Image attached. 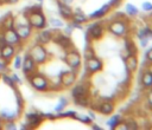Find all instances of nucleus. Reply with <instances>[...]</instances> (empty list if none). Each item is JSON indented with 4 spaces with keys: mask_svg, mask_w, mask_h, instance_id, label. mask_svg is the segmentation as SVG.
I'll return each mask as SVG.
<instances>
[{
    "mask_svg": "<svg viewBox=\"0 0 152 130\" xmlns=\"http://www.w3.org/2000/svg\"><path fill=\"white\" fill-rule=\"evenodd\" d=\"M24 18L26 19L27 24L32 27V30H38L39 31V30L46 28V25H48L46 17H45V14L42 9L32 11V12L27 13Z\"/></svg>",
    "mask_w": 152,
    "mask_h": 130,
    "instance_id": "nucleus-1",
    "label": "nucleus"
},
{
    "mask_svg": "<svg viewBox=\"0 0 152 130\" xmlns=\"http://www.w3.org/2000/svg\"><path fill=\"white\" fill-rule=\"evenodd\" d=\"M26 79H27L28 84L34 90H37L39 92H45V91H48L50 89V80L44 74H42V73L37 72V71L31 73V74H28L26 77Z\"/></svg>",
    "mask_w": 152,
    "mask_h": 130,
    "instance_id": "nucleus-2",
    "label": "nucleus"
},
{
    "mask_svg": "<svg viewBox=\"0 0 152 130\" xmlns=\"http://www.w3.org/2000/svg\"><path fill=\"white\" fill-rule=\"evenodd\" d=\"M27 53L30 54V57L34 60V63L37 65H42V64L46 63V60L49 59V53H48L46 48L44 47V45L38 44V43L30 46Z\"/></svg>",
    "mask_w": 152,
    "mask_h": 130,
    "instance_id": "nucleus-3",
    "label": "nucleus"
},
{
    "mask_svg": "<svg viewBox=\"0 0 152 130\" xmlns=\"http://www.w3.org/2000/svg\"><path fill=\"white\" fill-rule=\"evenodd\" d=\"M108 30H109V32L113 33L114 35L125 37V35L127 34L128 26H127V22H125L124 20L116 19V20L112 21V22L108 25Z\"/></svg>",
    "mask_w": 152,
    "mask_h": 130,
    "instance_id": "nucleus-4",
    "label": "nucleus"
},
{
    "mask_svg": "<svg viewBox=\"0 0 152 130\" xmlns=\"http://www.w3.org/2000/svg\"><path fill=\"white\" fill-rule=\"evenodd\" d=\"M14 30L17 31L18 35L20 37V39L23 41H26L30 39V37L32 35V27L26 22H21L17 19L15 17V25H14Z\"/></svg>",
    "mask_w": 152,
    "mask_h": 130,
    "instance_id": "nucleus-5",
    "label": "nucleus"
},
{
    "mask_svg": "<svg viewBox=\"0 0 152 130\" xmlns=\"http://www.w3.org/2000/svg\"><path fill=\"white\" fill-rule=\"evenodd\" d=\"M1 32H2V35H4V39H5L6 44L15 46L17 48L23 46V40L20 39V37L18 35V33L14 28L5 30V31H1Z\"/></svg>",
    "mask_w": 152,
    "mask_h": 130,
    "instance_id": "nucleus-6",
    "label": "nucleus"
},
{
    "mask_svg": "<svg viewBox=\"0 0 152 130\" xmlns=\"http://www.w3.org/2000/svg\"><path fill=\"white\" fill-rule=\"evenodd\" d=\"M37 64L34 63V60L30 57V54L26 52L25 53V56L23 57V61H21V67H20V70H21V72H23V74L25 76V77H27L28 74H31V73H33V72H36L37 71Z\"/></svg>",
    "mask_w": 152,
    "mask_h": 130,
    "instance_id": "nucleus-7",
    "label": "nucleus"
},
{
    "mask_svg": "<svg viewBox=\"0 0 152 130\" xmlns=\"http://www.w3.org/2000/svg\"><path fill=\"white\" fill-rule=\"evenodd\" d=\"M24 117H25V122H26V124L28 125V129H30V128H37V126L44 121L43 113L38 112L37 110L25 112Z\"/></svg>",
    "mask_w": 152,
    "mask_h": 130,
    "instance_id": "nucleus-8",
    "label": "nucleus"
},
{
    "mask_svg": "<svg viewBox=\"0 0 152 130\" xmlns=\"http://www.w3.org/2000/svg\"><path fill=\"white\" fill-rule=\"evenodd\" d=\"M52 41L56 43L57 45H59L62 48H64V50H66V51L72 48V41L70 40L69 35H66V34H64V33L55 32V31H53Z\"/></svg>",
    "mask_w": 152,
    "mask_h": 130,
    "instance_id": "nucleus-9",
    "label": "nucleus"
},
{
    "mask_svg": "<svg viewBox=\"0 0 152 130\" xmlns=\"http://www.w3.org/2000/svg\"><path fill=\"white\" fill-rule=\"evenodd\" d=\"M64 60H65V63L68 64V66H70L72 70L78 69L80 65H81V56H80V53H78L76 50H74V48L66 51L65 57H64Z\"/></svg>",
    "mask_w": 152,
    "mask_h": 130,
    "instance_id": "nucleus-10",
    "label": "nucleus"
},
{
    "mask_svg": "<svg viewBox=\"0 0 152 130\" xmlns=\"http://www.w3.org/2000/svg\"><path fill=\"white\" fill-rule=\"evenodd\" d=\"M21 116V113L17 110V109H10V108H4L0 109V118L6 122V121H17L19 117Z\"/></svg>",
    "mask_w": 152,
    "mask_h": 130,
    "instance_id": "nucleus-11",
    "label": "nucleus"
},
{
    "mask_svg": "<svg viewBox=\"0 0 152 130\" xmlns=\"http://www.w3.org/2000/svg\"><path fill=\"white\" fill-rule=\"evenodd\" d=\"M14 25H15V17L11 12H7L5 15L0 18V31L14 28Z\"/></svg>",
    "mask_w": 152,
    "mask_h": 130,
    "instance_id": "nucleus-12",
    "label": "nucleus"
},
{
    "mask_svg": "<svg viewBox=\"0 0 152 130\" xmlns=\"http://www.w3.org/2000/svg\"><path fill=\"white\" fill-rule=\"evenodd\" d=\"M17 53V47L15 46H12V45H4L1 48H0V59L7 61V63H11L12 58L14 57V54Z\"/></svg>",
    "mask_w": 152,
    "mask_h": 130,
    "instance_id": "nucleus-13",
    "label": "nucleus"
},
{
    "mask_svg": "<svg viewBox=\"0 0 152 130\" xmlns=\"http://www.w3.org/2000/svg\"><path fill=\"white\" fill-rule=\"evenodd\" d=\"M52 34H53V31L51 30H46V28L39 30V32L36 34V43L46 45L50 41H52Z\"/></svg>",
    "mask_w": 152,
    "mask_h": 130,
    "instance_id": "nucleus-14",
    "label": "nucleus"
},
{
    "mask_svg": "<svg viewBox=\"0 0 152 130\" xmlns=\"http://www.w3.org/2000/svg\"><path fill=\"white\" fill-rule=\"evenodd\" d=\"M76 82V74L74 71H64L62 72L61 77H59V83L62 86L64 87H69L71 85H74V83Z\"/></svg>",
    "mask_w": 152,
    "mask_h": 130,
    "instance_id": "nucleus-15",
    "label": "nucleus"
},
{
    "mask_svg": "<svg viewBox=\"0 0 152 130\" xmlns=\"http://www.w3.org/2000/svg\"><path fill=\"white\" fill-rule=\"evenodd\" d=\"M88 92H89V83L80 82L72 87L71 95H72V97H78V96H87Z\"/></svg>",
    "mask_w": 152,
    "mask_h": 130,
    "instance_id": "nucleus-16",
    "label": "nucleus"
},
{
    "mask_svg": "<svg viewBox=\"0 0 152 130\" xmlns=\"http://www.w3.org/2000/svg\"><path fill=\"white\" fill-rule=\"evenodd\" d=\"M86 69L91 73L97 72V71H100L102 69V61L96 57L88 58L87 59V64H86Z\"/></svg>",
    "mask_w": 152,
    "mask_h": 130,
    "instance_id": "nucleus-17",
    "label": "nucleus"
},
{
    "mask_svg": "<svg viewBox=\"0 0 152 130\" xmlns=\"http://www.w3.org/2000/svg\"><path fill=\"white\" fill-rule=\"evenodd\" d=\"M102 34H103V28H102L101 24L94 22L88 27V35L91 39H99L102 37Z\"/></svg>",
    "mask_w": 152,
    "mask_h": 130,
    "instance_id": "nucleus-18",
    "label": "nucleus"
},
{
    "mask_svg": "<svg viewBox=\"0 0 152 130\" xmlns=\"http://www.w3.org/2000/svg\"><path fill=\"white\" fill-rule=\"evenodd\" d=\"M57 7H58V12H59V15L61 17H63L64 19H71L72 18L74 11L71 9V7L69 5L63 4L59 0H57Z\"/></svg>",
    "mask_w": 152,
    "mask_h": 130,
    "instance_id": "nucleus-19",
    "label": "nucleus"
},
{
    "mask_svg": "<svg viewBox=\"0 0 152 130\" xmlns=\"http://www.w3.org/2000/svg\"><path fill=\"white\" fill-rule=\"evenodd\" d=\"M125 65L128 70V72H134L138 67V59L135 54H128L125 59Z\"/></svg>",
    "mask_w": 152,
    "mask_h": 130,
    "instance_id": "nucleus-20",
    "label": "nucleus"
},
{
    "mask_svg": "<svg viewBox=\"0 0 152 130\" xmlns=\"http://www.w3.org/2000/svg\"><path fill=\"white\" fill-rule=\"evenodd\" d=\"M97 110L102 115H109V113H112L114 111V104L112 102H109V100H103L97 106Z\"/></svg>",
    "mask_w": 152,
    "mask_h": 130,
    "instance_id": "nucleus-21",
    "label": "nucleus"
},
{
    "mask_svg": "<svg viewBox=\"0 0 152 130\" xmlns=\"http://www.w3.org/2000/svg\"><path fill=\"white\" fill-rule=\"evenodd\" d=\"M13 91H14V97H15V109H17L20 113H23V110H24V106H25L24 98H23L20 91L18 90V87L13 89Z\"/></svg>",
    "mask_w": 152,
    "mask_h": 130,
    "instance_id": "nucleus-22",
    "label": "nucleus"
},
{
    "mask_svg": "<svg viewBox=\"0 0 152 130\" xmlns=\"http://www.w3.org/2000/svg\"><path fill=\"white\" fill-rule=\"evenodd\" d=\"M109 9H110V6H109V4H107V5H103L100 9H97V11H95L94 13H91L90 14V18L91 19H99V18H102L106 13H108L109 12Z\"/></svg>",
    "mask_w": 152,
    "mask_h": 130,
    "instance_id": "nucleus-23",
    "label": "nucleus"
},
{
    "mask_svg": "<svg viewBox=\"0 0 152 130\" xmlns=\"http://www.w3.org/2000/svg\"><path fill=\"white\" fill-rule=\"evenodd\" d=\"M72 21L76 22V24H82V22H86L88 20V17L81 11V9H77L76 12L72 13Z\"/></svg>",
    "mask_w": 152,
    "mask_h": 130,
    "instance_id": "nucleus-24",
    "label": "nucleus"
},
{
    "mask_svg": "<svg viewBox=\"0 0 152 130\" xmlns=\"http://www.w3.org/2000/svg\"><path fill=\"white\" fill-rule=\"evenodd\" d=\"M0 79L2 80V83L6 85V86H8L10 89H15V87H18V85L12 80V78H11V76L8 74V73H6V72H4V73H1V77H0Z\"/></svg>",
    "mask_w": 152,
    "mask_h": 130,
    "instance_id": "nucleus-25",
    "label": "nucleus"
},
{
    "mask_svg": "<svg viewBox=\"0 0 152 130\" xmlns=\"http://www.w3.org/2000/svg\"><path fill=\"white\" fill-rule=\"evenodd\" d=\"M141 84L145 87H152V71H146L142 73L141 79H140Z\"/></svg>",
    "mask_w": 152,
    "mask_h": 130,
    "instance_id": "nucleus-26",
    "label": "nucleus"
},
{
    "mask_svg": "<svg viewBox=\"0 0 152 130\" xmlns=\"http://www.w3.org/2000/svg\"><path fill=\"white\" fill-rule=\"evenodd\" d=\"M21 61H23V57H21L19 53H15L10 64H12V67H13L14 70H20V67H21Z\"/></svg>",
    "mask_w": 152,
    "mask_h": 130,
    "instance_id": "nucleus-27",
    "label": "nucleus"
},
{
    "mask_svg": "<svg viewBox=\"0 0 152 130\" xmlns=\"http://www.w3.org/2000/svg\"><path fill=\"white\" fill-rule=\"evenodd\" d=\"M74 102L76 105H80V106H88L89 105V97L88 95L87 96H78V97H74Z\"/></svg>",
    "mask_w": 152,
    "mask_h": 130,
    "instance_id": "nucleus-28",
    "label": "nucleus"
},
{
    "mask_svg": "<svg viewBox=\"0 0 152 130\" xmlns=\"http://www.w3.org/2000/svg\"><path fill=\"white\" fill-rule=\"evenodd\" d=\"M125 48H126V51H127L128 54H135L137 53V47H135L134 43L129 38H127L125 40Z\"/></svg>",
    "mask_w": 152,
    "mask_h": 130,
    "instance_id": "nucleus-29",
    "label": "nucleus"
},
{
    "mask_svg": "<svg viewBox=\"0 0 152 130\" xmlns=\"http://www.w3.org/2000/svg\"><path fill=\"white\" fill-rule=\"evenodd\" d=\"M66 105H68V99L64 98V97H62V98L59 99L58 104L55 106V111H56V112H61V111H63V109H64Z\"/></svg>",
    "mask_w": 152,
    "mask_h": 130,
    "instance_id": "nucleus-30",
    "label": "nucleus"
},
{
    "mask_svg": "<svg viewBox=\"0 0 152 130\" xmlns=\"http://www.w3.org/2000/svg\"><path fill=\"white\" fill-rule=\"evenodd\" d=\"M49 25L53 28H61V27H63V21L59 20V19H56V18H50L49 19Z\"/></svg>",
    "mask_w": 152,
    "mask_h": 130,
    "instance_id": "nucleus-31",
    "label": "nucleus"
},
{
    "mask_svg": "<svg viewBox=\"0 0 152 130\" xmlns=\"http://www.w3.org/2000/svg\"><path fill=\"white\" fill-rule=\"evenodd\" d=\"M125 9H126L127 14H129V15H137L138 14V8L134 5H132V4H127Z\"/></svg>",
    "mask_w": 152,
    "mask_h": 130,
    "instance_id": "nucleus-32",
    "label": "nucleus"
},
{
    "mask_svg": "<svg viewBox=\"0 0 152 130\" xmlns=\"http://www.w3.org/2000/svg\"><path fill=\"white\" fill-rule=\"evenodd\" d=\"M17 128H18V125H17L15 121H6V122H4V126H2V129L15 130Z\"/></svg>",
    "mask_w": 152,
    "mask_h": 130,
    "instance_id": "nucleus-33",
    "label": "nucleus"
},
{
    "mask_svg": "<svg viewBox=\"0 0 152 130\" xmlns=\"http://www.w3.org/2000/svg\"><path fill=\"white\" fill-rule=\"evenodd\" d=\"M119 122H120V116H119V115H115V116H113V117L107 122V124H108V126H109V128L114 129V128H115V125H116Z\"/></svg>",
    "mask_w": 152,
    "mask_h": 130,
    "instance_id": "nucleus-34",
    "label": "nucleus"
},
{
    "mask_svg": "<svg viewBox=\"0 0 152 130\" xmlns=\"http://www.w3.org/2000/svg\"><path fill=\"white\" fill-rule=\"evenodd\" d=\"M10 63L0 59V73H4V72H8L10 71V67H8Z\"/></svg>",
    "mask_w": 152,
    "mask_h": 130,
    "instance_id": "nucleus-35",
    "label": "nucleus"
},
{
    "mask_svg": "<svg viewBox=\"0 0 152 130\" xmlns=\"http://www.w3.org/2000/svg\"><path fill=\"white\" fill-rule=\"evenodd\" d=\"M10 76H11V78H12V80H13V82H14V83H15L17 85H20V84L23 83V80H21V78H20L19 76H18V73H17V72H13V73H11Z\"/></svg>",
    "mask_w": 152,
    "mask_h": 130,
    "instance_id": "nucleus-36",
    "label": "nucleus"
},
{
    "mask_svg": "<svg viewBox=\"0 0 152 130\" xmlns=\"http://www.w3.org/2000/svg\"><path fill=\"white\" fill-rule=\"evenodd\" d=\"M74 118H77L78 121H81V122H83V123H90L91 122V119L88 117V116H84V115H75V117Z\"/></svg>",
    "mask_w": 152,
    "mask_h": 130,
    "instance_id": "nucleus-37",
    "label": "nucleus"
},
{
    "mask_svg": "<svg viewBox=\"0 0 152 130\" xmlns=\"http://www.w3.org/2000/svg\"><path fill=\"white\" fill-rule=\"evenodd\" d=\"M91 57H94V51L90 47H87L86 48V58L88 59V58H91Z\"/></svg>",
    "mask_w": 152,
    "mask_h": 130,
    "instance_id": "nucleus-38",
    "label": "nucleus"
},
{
    "mask_svg": "<svg viewBox=\"0 0 152 130\" xmlns=\"http://www.w3.org/2000/svg\"><path fill=\"white\" fill-rule=\"evenodd\" d=\"M126 125H127V129H137V126H138L134 121H128L126 123Z\"/></svg>",
    "mask_w": 152,
    "mask_h": 130,
    "instance_id": "nucleus-39",
    "label": "nucleus"
},
{
    "mask_svg": "<svg viewBox=\"0 0 152 130\" xmlns=\"http://www.w3.org/2000/svg\"><path fill=\"white\" fill-rule=\"evenodd\" d=\"M142 9L144 11H152V4L151 2H144L142 4Z\"/></svg>",
    "mask_w": 152,
    "mask_h": 130,
    "instance_id": "nucleus-40",
    "label": "nucleus"
},
{
    "mask_svg": "<svg viewBox=\"0 0 152 130\" xmlns=\"http://www.w3.org/2000/svg\"><path fill=\"white\" fill-rule=\"evenodd\" d=\"M147 103H148V105L152 108V90L148 91V93H147Z\"/></svg>",
    "mask_w": 152,
    "mask_h": 130,
    "instance_id": "nucleus-41",
    "label": "nucleus"
},
{
    "mask_svg": "<svg viewBox=\"0 0 152 130\" xmlns=\"http://www.w3.org/2000/svg\"><path fill=\"white\" fill-rule=\"evenodd\" d=\"M120 2H121V0H110L109 6H110V7H112V6H119Z\"/></svg>",
    "mask_w": 152,
    "mask_h": 130,
    "instance_id": "nucleus-42",
    "label": "nucleus"
},
{
    "mask_svg": "<svg viewBox=\"0 0 152 130\" xmlns=\"http://www.w3.org/2000/svg\"><path fill=\"white\" fill-rule=\"evenodd\" d=\"M4 45H6V41H5V39H4V35H2V32L0 31V48L4 46Z\"/></svg>",
    "mask_w": 152,
    "mask_h": 130,
    "instance_id": "nucleus-43",
    "label": "nucleus"
},
{
    "mask_svg": "<svg viewBox=\"0 0 152 130\" xmlns=\"http://www.w3.org/2000/svg\"><path fill=\"white\" fill-rule=\"evenodd\" d=\"M5 4H7V5H15V4H18L19 2V0H2Z\"/></svg>",
    "mask_w": 152,
    "mask_h": 130,
    "instance_id": "nucleus-44",
    "label": "nucleus"
},
{
    "mask_svg": "<svg viewBox=\"0 0 152 130\" xmlns=\"http://www.w3.org/2000/svg\"><path fill=\"white\" fill-rule=\"evenodd\" d=\"M146 58H147V60H148V61H151V63H152V48L146 53Z\"/></svg>",
    "mask_w": 152,
    "mask_h": 130,
    "instance_id": "nucleus-45",
    "label": "nucleus"
},
{
    "mask_svg": "<svg viewBox=\"0 0 152 130\" xmlns=\"http://www.w3.org/2000/svg\"><path fill=\"white\" fill-rule=\"evenodd\" d=\"M59 1H61V2H63V4H66V5H70V4H71V2L74 1V0H59Z\"/></svg>",
    "mask_w": 152,
    "mask_h": 130,
    "instance_id": "nucleus-46",
    "label": "nucleus"
},
{
    "mask_svg": "<svg viewBox=\"0 0 152 130\" xmlns=\"http://www.w3.org/2000/svg\"><path fill=\"white\" fill-rule=\"evenodd\" d=\"M2 126H4V121H2L1 118H0V130L2 129Z\"/></svg>",
    "mask_w": 152,
    "mask_h": 130,
    "instance_id": "nucleus-47",
    "label": "nucleus"
},
{
    "mask_svg": "<svg viewBox=\"0 0 152 130\" xmlns=\"http://www.w3.org/2000/svg\"><path fill=\"white\" fill-rule=\"evenodd\" d=\"M93 128L96 129V130H100V126H97V125H93Z\"/></svg>",
    "mask_w": 152,
    "mask_h": 130,
    "instance_id": "nucleus-48",
    "label": "nucleus"
},
{
    "mask_svg": "<svg viewBox=\"0 0 152 130\" xmlns=\"http://www.w3.org/2000/svg\"><path fill=\"white\" fill-rule=\"evenodd\" d=\"M37 1H38V2H43L44 0H37Z\"/></svg>",
    "mask_w": 152,
    "mask_h": 130,
    "instance_id": "nucleus-49",
    "label": "nucleus"
},
{
    "mask_svg": "<svg viewBox=\"0 0 152 130\" xmlns=\"http://www.w3.org/2000/svg\"><path fill=\"white\" fill-rule=\"evenodd\" d=\"M0 77H1V73H0Z\"/></svg>",
    "mask_w": 152,
    "mask_h": 130,
    "instance_id": "nucleus-50",
    "label": "nucleus"
}]
</instances>
